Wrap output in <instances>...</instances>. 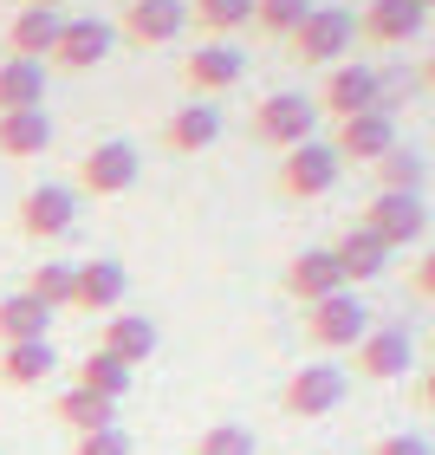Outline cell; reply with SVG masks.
<instances>
[{
	"label": "cell",
	"mask_w": 435,
	"mask_h": 455,
	"mask_svg": "<svg viewBox=\"0 0 435 455\" xmlns=\"http://www.w3.org/2000/svg\"><path fill=\"white\" fill-rule=\"evenodd\" d=\"M351 46H358V13L344 7H312L299 20V33L286 39V59H299V66H344Z\"/></svg>",
	"instance_id": "cell-1"
},
{
	"label": "cell",
	"mask_w": 435,
	"mask_h": 455,
	"mask_svg": "<svg viewBox=\"0 0 435 455\" xmlns=\"http://www.w3.org/2000/svg\"><path fill=\"white\" fill-rule=\"evenodd\" d=\"M254 137L266 150H299V143L319 137V98H299V92H273L254 105Z\"/></svg>",
	"instance_id": "cell-2"
},
{
	"label": "cell",
	"mask_w": 435,
	"mask_h": 455,
	"mask_svg": "<svg viewBox=\"0 0 435 455\" xmlns=\"http://www.w3.org/2000/svg\"><path fill=\"white\" fill-rule=\"evenodd\" d=\"M364 332H370V306L351 293V286L331 293V299H319V306H305V339H312L319 351H358Z\"/></svg>",
	"instance_id": "cell-3"
},
{
	"label": "cell",
	"mask_w": 435,
	"mask_h": 455,
	"mask_svg": "<svg viewBox=\"0 0 435 455\" xmlns=\"http://www.w3.org/2000/svg\"><path fill=\"white\" fill-rule=\"evenodd\" d=\"M338 176H344V163H338V150H331L325 137H312V143H299V150L280 156V196H293V202L331 196V189H338Z\"/></svg>",
	"instance_id": "cell-4"
},
{
	"label": "cell",
	"mask_w": 435,
	"mask_h": 455,
	"mask_svg": "<svg viewBox=\"0 0 435 455\" xmlns=\"http://www.w3.org/2000/svg\"><path fill=\"white\" fill-rule=\"evenodd\" d=\"M344 390H351V378L338 364H299L293 378H286V390H280V410L299 417V423H319V417H331V410L344 403Z\"/></svg>",
	"instance_id": "cell-5"
},
{
	"label": "cell",
	"mask_w": 435,
	"mask_h": 455,
	"mask_svg": "<svg viewBox=\"0 0 435 455\" xmlns=\"http://www.w3.org/2000/svg\"><path fill=\"white\" fill-rule=\"evenodd\" d=\"M111 46H117V27H111V20H98V13H66L59 46H52L46 66H59V72H91V66H105V59H111Z\"/></svg>",
	"instance_id": "cell-6"
},
{
	"label": "cell",
	"mask_w": 435,
	"mask_h": 455,
	"mask_svg": "<svg viewBox=\"0 0 435 455\" xmlns=\"http://www.w3.org/2000/svg\"><path fill=\"white\" fill-rule=\"evenodd\" d=\"M137 176H143V156H137V143H123V137L78 156V189L85 196H130Z\"/></svg>",
	"instance_id": "cell-7"
},
{
	"label": "cell",
	"mask_w": 435,
	"mask_h": 455,
	"mask_svg": "<svg viewBox=\"0 0 435 455\" xmlns=\"http://www.w3.org/2000/svg\"><path fill=\"white\" fill-rule=\"evenodd\" d=\"M78 221V189L72 182H39L20 196V235L27 241H66Z\"/></svg>",
	"instance_id": "cell-8"
},
{
	"label": "cell",
	"mask_w": 435,
	"mask_h": 455,
	"mask_svg": "<svg viewBox=\"0 0 435 455\" xmlns=\"http://www.w3.org/2000/svg\"><path fill=\"white\" fill-rule=\"evenodd\" d=\"M241 78H247V52L227 46V39H209V46H195L182 59V85L195 98H221V92H234Z\"/></svg>",
	"instance_id": "cell-9"
},
{
	"label": "cell",
	"mask_w": 435,
	"mask_h": 455,
	"mask_svg": "<svg viewBox=\"0 0 435 455\" xmlns=\"http://www.w3.org/2000/svg\"><path fill=\"white\" fill-rule=\"evenodd\" d=\"M364 228L397 254V247L429 235V209H423V196H384L377 189V196H370V209H364Z\"/></svg>",
	"instance_id": "cell-10"
},
{
	"label": "cell",
	"mask_w": 435,
	"mask_h": 455,
	"mask_svg": "<svg viewBox=\"0 0 435 455\" xmlns=\"http://www.w3.org/2000/svg\"><path fill=\"white\" fill-rule=\"evenodd\" d=\"M319 111L331 117H358V111H377V66H364V59H344V66H331L325 72V85H319Z\"/></svg>",
	"instance_id": "cell-11"
},
{
	"label": "cell",
	"mask_w": 435,
	"mask_h": 455,
	"mask_svg": "<svg viewBox=\"0 0 435 455\" xmlns=\"http://www.w3.org/2000/svg\"><path fill=\"white\" fill-rule=\"evenodd\" d=\"M123 293H130V274L123 260H78L72 267V313H117Z\"/></svg>",
	"instance_id": "cell-12"
},
{
	"label": "cell",
	"mask_w": 435,
	"mask_h": 455,
	"mask_svg": "<svg viewBox=\"0 0 435 455\" xmlns=\"http://www.w3.org/2000/svg\"><path fill=\"white\" fill-rule=\"evenodd\" d=\"M182 27H189V0H130L117 39H130V46H170V39H182Z\"/></svg>",
	"instance_id": "cell-13"
},
{
	"label": "cell",
	"mask_w": 435,
	"mask_h": 455,
	"mask_svg": "<svg viewBox=\"0 0 435 455\" xmlns=\"http://www.w3.org/2000/svg\"><path fill=\"white\" fill-rule=\"evenodd\" d=\"M331 150H338V163H384L390 150H397V117H384V111L344 117L338 137H331Z\"/></svg>",
	"instance_id": "cell-14"
},
{
	"label": "cell",
	"mask_w": 435,
	"mask_h": 455,
	"mask_svg": "<svg viewBox=\"0 0 435 455\" xmlns=\"http://www.w3.org/2000/svg\"><path fill=\"white\" fill-rule=\"evenodd\" d=\"M423 20H429L423 0H370L358 20V39H370V46H409L423 33Z\"/></svg>",
	"instance_id": "cell-15"
},
{
	"label": "cell",
	"mask_w": 435,
	"mask_h": 455,
	"mask_svg": "<svg viewBox=\"0 0 435 455\" xmlns=\"http://www.w3.org/2000/svg\"><path fill=\"white\" fill-rule=\"evenodd\" d=\"M286 293L299 306H319L331 293H344V274H338V260H331V247H299V254L286 260Z\"/></svg>",
	"instance_id": "cell-16"
},
{
	"label": "cell",
	"mask_w": 435,
	"mask_h": 455,
	"mask_svg": "<svg viewBox=\"0 0 435 455\" xmlns=\"http://www.w3.org/2000/svg\"><path fill=\"white\" fill-rule=\"evenodd\" d=\"M351 364H358V378H370V384L403 378V364H409V332H403V325H370L364 345L351 351Z\"/></svg>",
	"instance_id": "cell-17"
},
{
	"label": "cell",
	"mask_w": 435,
	"mask_h": 455,
	"mask_svg": "<svg viewBox=\"0 0 435 455\" xmlns=\"http://www.w3.org/2000/svg\"><path fill=\"white\" fill-rule=\"evenodd\" d=\"M221 137V105H209V98H189V105H176L170 117H162V143L182 156L209 150V143Z\"/></svg>",
	"instance_id": "cell-18"
},
{
	"label": "cell",
	"mask_w": 435,
	"mask_h": 455,
	"mask_svg": "<svg viewBox=\"0 0 435 455\" xmlns=\"http://www.w3.org/2000/svg\"><path fill=\"white\" fill-rule=\"evenodd\" d=\"M59 27H66V13H52V7H20L7 20V59H39L46 66L52 46H59Z\"/></svg>",
	"instance_id": "cell-19"
},
{
	"label": "cell",
	"mask_w": 435,
	"mask_h": 455,
	"mask_svg": "<svg viewBox=\"0 0 435 455\" xmlns=\"http://www.w3.org/2000/svg\"><path fill=\"white\" fill-rule=\"evenodd\" d=\"M331 260H338V274H344V286H364V280H377L384 267H390V247L370 235V228L358 221V228H344L338 241H331Z\"/></svg>",
	"instance_id": "cell-20"
},
{
	"label": "cell",
	"mask_w": 435,
	"mask_h": 455,
	"mask_svg": "<svg viewBox=\"0 0 435 455\" xmlns=\"http://www.w3.org/2000/svg\"><path fill=\"white\" fill-rule=\"evenodd\" d=\"M59 371V351L52 339H33V345H0V384L7 390H39Z\"/></svg>",
	"instance_id": "cell-21"
},
{
	"label": "cell",
	"mask_w": 435,
	"mask_h": 455,
	"mask_svg": "<svg viewBox=\"0 0 435 455\" xmlns=\"http://www.w3.org/2000/svg\"><path fill=\"white\" fill-rule=\"evenodd\" d=\"M7 111H46V66L39 59H0V117Z\"/></svg>",
	"instance_id": "cell-22"
},
{
	"label": "cell",
	"mask_w": 435,
	"mask_h": 455,
	"mask_svg": "<svg viewBox=\"0 0 435 455\" xmlns=\"http://www.w3.org/2000/svg\"><path fill=\"white\" fill-rule=\"evenodd\" d=\"M52 319L59 313H46L27 286L20 293H7L0 299V345H33V339H52Z\"/></svg>",
	"instance_id": "cell-23"
},
{
	"label": "cell",
	"mask_w": 435,
	"mask_h": 455,
	"mask_svg": "<svg viewBox=\"0 0 435 455\" xmlns=\"http://www.w3.org/2000/svg\"><path fill=\"white\" fill-rule=\"evenodd\" d=\"M52 150V117L46 111H7L0 117V156L7 163H27V156H46Z\"/></svg>",
	"instance_id": "cell-24"
},
{
	"label": "cell",
	"mask_w": 435,
	"mask_h": 455,
	"mask_svg": "<svg viewBox=\"0 0 435 455\" xmlns=\"http://www.w3.org/2000/svg\"><path fill=\"white\" fill-rule=\"evenodd\" d=\"M98 351H111L117 364L137 371V364L156 351V319H143V313H111V319H105V345H98Z\"/></svg>",
	"instance_id": "cell-25"
},
{
	"label": "cell",
	"mask_w": 435,
	"mask_h": 455,
	"mask_svg": "<svg viewBox=\"0 0 435 455\" xmlns=\"http://www.w3.org/2000/svg\"><path fill=\"white\" fill-rule=\"evenodd\" d=\"M52 417L72 429V436H98V429H111L117 423V403H105V397H91V390H59L52 397Z\"/></svg>",
	"instance_id": "cell-26"
},
{
	"label": "cell",
	"mask_w": 435,
	"mask_h": 455,
	"mask_svg": "<svg viewBox=\"0 0 435 455\" xmlns=\"http://www.w3.org/2000/svg\"><path fill=\"white\" fill-rule=\"evenodd\" d=\"M370 170H377V189L384 196H423V182H429V156H416V150H390L384 163H370Z\"/></svg>",
	"instance_id": "cell-27"
},
{
	"label": "cell",
	"mask_w": 435,
	"mask_h": 455,
	"mask_svg": "<svg viewBox=\"0 0 435 455\" xmlns=\"http://www.w3.org/2000/svg\"><path fill=\"white\" fill-rule=\"evenodd\" d=\"M130 378H137L130 364H117L111 351H91V358L78 364V378H72V384H78V390H91V397H105V403H117L123 390H130Z\"/></svg>",
	"instance_id": "cell-28"
},
{
	"label": "cell",
	"mask_w": 435,
	"mask_h": 455,
	"mask_svg": "<svg viewBox=\"0 0 435 455\" xmlns=\"http://www.w3.org/2000/svg\"><path fill=\"white\" fill-rule=\"evenodd\" d=\"M27 293L46 306V313H72V260H39L27 274Z\"/></svg>",
	"instance_id": "cell-29"
},
{
	"label": "cell",
	"mask_w": 435,
	"mask_h": 455,
	"mask_svg": "<svg viewBox=\"0 0 435 455\" xmlns=\"http://www.w3.org/2000/svg\"><path fill=\"white\" fill-rule=\"evenodd\" d=\"M189 20H195L202 33L227 39L234 27H247V20H254V0H195V7H189Z\"/></svg>",
	"instance_id": "cell-30"
},
{
	"label": "cell",
	"mask_w": 435,
	"mask_h": 455,
	"mask_svg": "<svg viewBox=\"0 0 435 455\" xmlns=\"http://www.w3.org/2000/svg\"><path fill=\"white\" fill-rule=\"evenodd\" d=\"M189 455H260V436L247 423H209Z\"/></svg>",
	"instance_id": "cell-31"
},
{
	"label": "cell",
	"mask_w": 435,
	"mask_h": 455,
	"mask_svg": "<svg viewBox=\"0 0 435 455\" xmlns=\"http://www.w3.org/2000/svg\"><path fill=\"white\" fill-rule=\"evenodd\" d=\"M305 13H312V0H254V27L266 39H293Z\"/></svg>",
	"instance_id": "cell-32"
},
{
	"label": "cell",
	"mask_w": 435,
	"mask_h": 455,
	"mask_svg": "<svg viewBox=\"0 0 435 455\" xmlns=\"http://www.w3.org/2000/svg\"><path fill=\"white\" fill-rule=\"evenodd\" d=\"M423 92V72H403V66H377V111L384 117H397L409 98Z\"/></svg>",
	"instance_id": "cell-33"
},
{
	"label": "cell",
	"mask_w": 435,
	"mask_h": 455,
	"mask_svg": "<svg viewBox=\"0 0 435 455\" xmlns=\"http://www.w3.org/2000/svg\"><path fill=\"white\" fill-rule=\"evenodd\" d=\"M137 443H130V429L123 423H111V429H98V436H78L72 443V455H130Z\"/></svg>",
	"instance_id": "cell-34"
},
{
	"label": "cell",
	"mask_w": 435,
	"mask_h": 455,
	"mask_svg": "<svg viewBox=\"0 0 435 455\" xmlns=\"http://www.w3.org/2000/svg\"><path fill=\"white\" fill-rule=\"evenodd\" d=\"M370 455H435V449H429V436H409V429H403V436H384Z\"/></svg>",
	"instance_id": "cell-35"
},
{
	"label": "cell",
	"mask_w": 435,
	"mask_h": 455,
	"mask_svg": "<svg viewBox=\"0 0 435 455\" xmlns=\"http://www.w3.org/2000/svg\"><path fill=\"white\" fill-rule=\"evenodd\" d=\"M416 293H423V299H435V247L416 260Z\"/></svg>",
	"instance_id": "cell-36"
},
{
	"label": "cell",
	"mask_w": 435,
	"mask_h": 455,
	"mask_svg": "<svg viewBox=\"0 0 435 455\" xmlns=\"http://www.w3.org/2000/svg\"><path fill=\"white\" fill-rule=\"evenodd\" d=\"M423 410H435V364L423 371Z\"/></svg>",
	"instance_id": "cell-37"
},
{
	"label": "cell",
	"mask_w": 435,
	"mask_h": 455,
	"mask_svg": "<svg viewBox=\"0 0 435 455\" xmlns=\"http://www.w3.org/2000/svg\"><path fill=\"white\" fill-rule=\"evenodd\" d=\"M20 7H52V13H66V0H20Z\"/></svg>",
	"instance_id": "cell-38"
},
{
	"label": "cell",
	"mask_w": 435,
	"mask_h": 455,
	"mask_svg": "<svg viewBox=\"0 0 435 455\" xmlns=\"http://www.w3.org/2000/svg\"><path fill=\"white\" fill-rule=\"evenodd\" d=\"M423 85H429V92H435V52H429V66H423Z\"/></svg>",
	"instance_id": "cell-39"
},
{
	"label": "cell",
	"mask_w": 435,
	"mask_h": 455,
	"mask_svg": "<svg viewBox=\"0 0 435 455\" xmlns=\"http://www.w3.org/2000/svg\"><path fill=\"white\" fill-rule=\"evenodd\" d=\"M423 7H435V0H423Z\"/></svg>",
	"instance_id": "cell-40"
}]
</instances>
